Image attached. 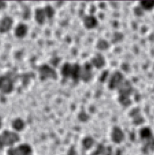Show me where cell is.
<instances>
[{
	"label": "cell",
	"mask_w": 154,
	"mask_h": 155,
	"mask_svg": "<svg viewBox=\"0 0 154 155\" xmlns=\"http://www.w3.org/2000/svg\"><path fill=\"white\" fill-rule=\"evenodd\" d=\"M19 139V137L16 133L7 130L4 131L0 134V148L12 145Z\"/></svg>",
	"instance_id": "cell-1"
},
{
	"label": "cell",
	"mask_w": 154,
	"mask_h": 155,
	"mask_svg": "<svg viewBox=\"0 0 154 155\" xmlns=\"http://www.w3.org/2000/svg\"><path fill=\"white\" fill-rule=\"evenodd\" d=\"M47 17L44 8H38L35 12V19L39 24H42Z\"/></svg>",
	"instance_id": "cell-8"
},
{
	"label": "cell",
	"mask_w": 154,
	"mask_h": 155,
	"mask_svg": "<svg viewBox=\"0 0 154 155\" xmlns=\"http://www.w3.org/2000/svg\"><path fill=\"white\" fill-rule=\"evenodd\" d=\"M44 10L45 12L47 18H50L53 16V15L54 14V10L52 7H51L50 6H47L44 8Z\"/></svg>",
	"instance_id": "cell-12"
},
{
	"label": "cell",
	"mask_w": 154,
	"mask_h": 155,
	"mask_svg": "<svg viewBox=\"0 0 154 155\" xmlns=\"http://www.w3.org/2000/svg\"><path fill=\"white\" fill-rule=\"evenodd\" d=\"M27 31H28L27 26L25 24H20L16 27L15 33L18 38H23L26 35Z\"/></svg>",
	"instance_id": "cell-7"
},
{
	"label": "cell",
	"mask_w": 154,
	"mask_h": 155,
	"mask_svg": "<svg viewBox=\"0 0 154 155\" xmlns=\"http://www.w3.org/2000/svg\"><path fill=\"white\" fill-rule=\"evenodd\" d=\"M62 73L65 76H72V77H76L78 74V67L76 65H72L66 64L62 67Z\"/></svg>",
	"instance_id": "cell-5"
},
{
	"label": "cell",
	"mask_w": 154,
	"mask_h": 155,
	"mask_svg": "<svg viewBox=\"0 0 154 155\" xmlns=\"http://www.w3.org/2000/svg\"><path fill=\"white\" fill-rule=\"evenodd\" d=\"M96 23V21L95 19V18L92 16H87L85 18L84 20V24L85 25L88 27H93L95 25Z\"/></svg>",
	"instance_id": "cell-10"
},
{
	"label": "cell",
	"mask_w": 154,
	"mask_h": 155,
	"mask_svg": "<svg viewBox=\"0 0 154 155\" xmlns=\"http://www.w3.org/2000/svg\"><path fill=\"white\" fill-rule=\"evenodd\" d=\"M24 125L25 124L24 121L19 118L16 119L12 123L13 128L18 131H20L22 130L23 128L24 127Z\"/></svg>",
	"instance_id": "cell-9"
},
{
	"label": "cell",
	"mask_w": 154,
	"mask_h": 155,
	"mask_svg": "<svg viewBox=\"0 0 154 155\" xmlns=\"http://www.w3.org/2000/svg\"><path fill=\"white\" fill-rule=\"evenodd\" d=\"M141 5L146 9H150L154 6V1H141Z\"/></svg>",
	"instance_id": "cell-11"
},
{
	"label": "cell",
	"mask_w": 154,
	"mask_h": 155,
	"mask_svg": "<svg viewBox=\"0 0 154 155\" xmlns=\"http://www.w3.org/2000/svg\"><path fill=\"white\" fill-rule=\"evenodd\" d=\"M5 7V2L3 1H0V9H2Z\"/></svg>",
	"instance_id": "cell-13"
},
{
	"label": "cell",
	"mask_w": 154,
	"mask_h": 155,
	"mask_svg": "<svg viewBox=\"0 0 154 155\" xmlns=\"http://www.w3.org/2000/svg\"><path fill=\"white\" fill-rule=\"evenodd\" d=\"M1 118H0V128H1Z\"/></svg>",
	"instance_id": "cell-14"
},
{
	"label": "cell",
	"mask_w": 154,
	"mask_h": 155,
	"mask_svg": "<svg viewBox=\"0 0 154 155\" xmlns=\"http://www.w3.org/2000/svg\"><path fill=\"white\" fill-rule=\"evenodd\" d=\"M13 90L12 80L7 76H0V91L5 94L10 93Z\"/></svg>",
	"instance_id": "cell-4"
},
{
	"label": "cell",
	"mask_w": 154,
	"mask_h": 155,
	"mask_svg": "<svg viewBox=\"0 0 154 155\" xmlns=\"http://www.w3.org/2000/svg\"><path fill=\"white\" fill-rule=\"evenodd\" d=\"M13 19L9 16L4 18L0 22V33H3L7 32L12 27Z\"/></svg>",
	"instance_id": "cell-6"
},
{
	"label": "cell",
	"mask_w": 154,
	"mask_h": 155,
	"mask_svg": "<svg viewBox=\"0 0 154 155\" xmlns=\"http://www.w3.org/2000/svg\"><path fill=\"white\" fill-rule=\"evenodd\" d=\"M39 75L40 79L42 81L48 78L55 79L56 78L55 71L52 67L46 64L42 65L39 68Z\"/></svg>",
	"instance_id": "cell-3"
},
{
	"label": "cell",
	"mask_w": 154,
	"mask_h": 155,
	"mask_svg": "<svg viewBox=\"0 0 154 155\" xmlns=\"http://www.w3.org/2000/svg\"><path fill=\"white\" fill-rule=\"evenodd\" d=\"M8 155H32V150L27 144H21L16 147L11 148L8 150Z\"/></svg>",
	"instance_id": "cell-2"
}]
</instances>
